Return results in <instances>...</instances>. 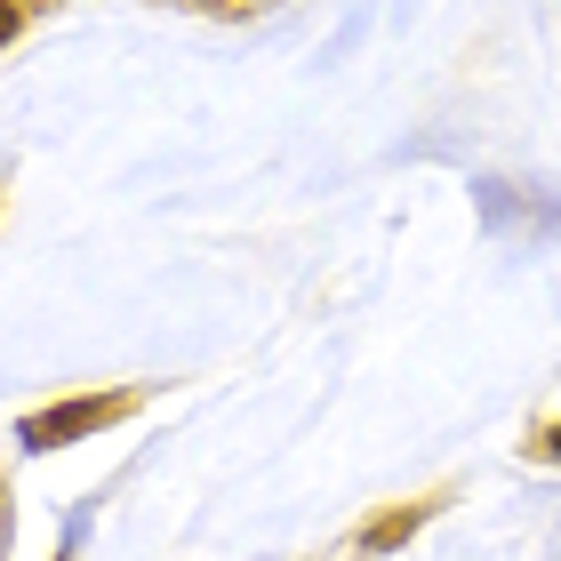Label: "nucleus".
<instances>
[{"mask_svg":"<svg viewBox=\"0 0 561 561\" xmlns=\"http://www.w3.org/2000/svg\"><path fill=\"white\" fill-rule=\"evenodd\" d=\"M553 457H561V425H553Z\"/></svg>","mask_w":561,"mask_h":561,"instance_id":"nucleus-2","label":"nucleus"},{"mask_svg":"<svg viewBox=\"0 0 561 561\" xmlns=\"http://www.w3.org/2000/svg\"><path fill=\"white\" fill-rule=\"evenodd\" d=\"M129 410H137V393H96V401H57V410L24 417V449H57V442H81V433H96V425H113V417H129Z\"/></svg>","mask_w":561,"mask_h":561,"instance_id":"nucleus-1","label":"nucleus"}]
</instances>
